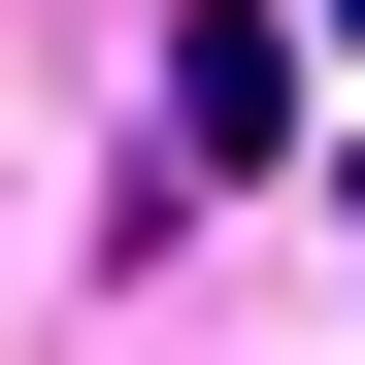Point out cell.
<instances>
[{
  "label": "cell",
  "instance_id": "2",
  "mask_svg": "<svg viewBox=\"0 0 365 365\" xmlns=\"http://www.w3.org/2000/svg\"><path fill=\"white\" fill-rule=\"evenodd\" d=\"M332 34H365V0H332Z\"/></svg>",
  "mask_w": 365,
  "mask_h": 365
},
{
  "label": "cell",
  "instance_id": "1",
  "mask_svg": "<svg viewBox=\"0 0 365 365\" xmlns=\"http://www.w3.org/2000/svg\"><path fill=\"white\" fill-rule=\"evenodd\" d=\"M266 100H299V34H266V0H200V34H166V232L266 166Z\"/></svg>",
  "mask_w": 365,
  "mask_h": 365
}]
</instances>
